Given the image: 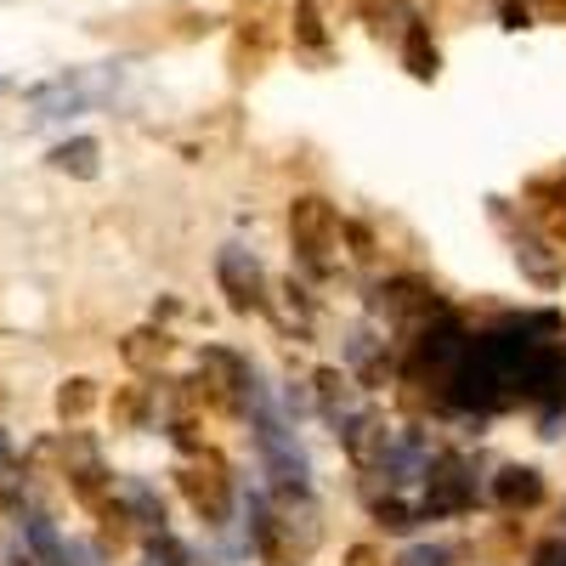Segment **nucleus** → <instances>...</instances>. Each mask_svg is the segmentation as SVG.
I'll list each match as a JSON object with an SVG mask.
<instances>
[{"instance_id":"1","label":"nucleus","mask_w":566,"mask_h":566,"mask_svg":"<svg viewBox=\"0 0 566 566\" xmlns=\"http://www.w3.org/2000/svg\"><path fill=\"white\" fill-rule=\"evenodd\" d=\"M290 244H295V255H301L312 272H323L328 255H335V244H340V216H335V205L317 199V193H301V199L290 205Z\"/></svg>"},{"instance_id":"2","label":"nucleus","mask_w":566,"mask_h":566,"mask_svg":"<svg viewBox=\"0 0 566 566\" xmlns=\"http://www.w3.org/2000/svg\"><path fill=\"white\" fill-rule=\"evenodd\" d=\"M181 499L193 504V515L199 522H210V527H221L227 515H232V476H227V464L210 453V448H199L193 453V464H181Z\"/></svg>"},{"instance_id":"3","label":"nucleus","mask_w":566,"mask_h":566,"mask_svg":"<svg viewBox=\"0 0 566 566\" xmlns=\"http://www.w3.org/2000/svg\"><path fill=\"white\" fill-rule=\"evenodd\" d=\"M476 504V476L459 453H431L424 464V499H419V515H459Z\"/></svg>"},{"instance_id":"4","label":"nucleus","mask_w":566,"mask_h":566,"mask_svg":"<svg viewBox=\"0 0 566 566\" xmlns=\"http://www.w3.org/2000/svg\"><path fill=\"white\" fill-rule=\"evenodd\" d=\"M216 277H221V295H227V306L232 312H266V272H261V261L250 255V250H239V244H227L221 255H216Z\"/></svg>"},{"instance_id":"5","label":"nucleus","mask_w":566,"mask_h":566,"mask_svg":"<svg viewBox=\"0 0 566 566\" xmlns=\"http://www.w3.org/2000/svg\"><path fill=\"white\" fill-rule=\"evenodd\" d=\"M108 504H114V522H136V527H148V533L165 527V499L148 482H136V476L114 482V499Z\"/></svg>"},{"instance_id":"6","label":"nucleus","mask_w":566,"mask_h":566,"mask_svg":"<svg viewBox=\"0 0 566 566\" xmlns=\"http://www.w3.org/2000/svg\"><path fill=\"white\" fill-rule=\"evenodd\" d=\"M91 103V85L85 80H52V85H40L34 97H29V108H34V125H52V119H69V114H80Z\"/></svg>"},{"instance_id":"7","label":"nucleus","mask_w":566,"mask_h":566,"mask_svg":"<svg viewBox=\"0 0 566 566\" xmlns=\"http://www.w3.org/2000/svg\"><path fill=\"white\" fill-rule=\"evenodd\" d=\"M493 504L499 510H538L544 504V476L533 464H504L493 476Z\"/></svg>"},{"instance_id":"8","label":"nucleus","mask_w":566,"mask_h":566,"mask_svg":"<svg viewBox=\"0 0 566 566\" xmlns=\"http://www.w3.org/2000/svg\"><path fill=\"white\" fill-rule=\"evenodd\" d=\"M380 312L391 317H437V290H424V283L413 277H397L380 290Z\"/></svg>"},{"instance_id":"9","label":"nucleus","mask_w":566,"mask_h":566,"mask_svg":"<svg viewBox=\"0 0 566 566\" xmlns=\"http://www.w3.org/2000/svg\"><path fill=\"white\" fill-rule=\"evenodd\" d=\"M402 69L413 80H437V69H442L437 45H431V29H424L419 18H408V29H402Z\"/></svg>"},{"instance_id":"10","label":"nucleus","mask_w":566,"mask_h":566,"mask_svg":"<svg viewBox=\"0 0 566 566\" xmlns=\"http://www.w3.org/2000/svg\"><path fill=\"white\" fill-rule=\"evenodd\" d=\"M533 199H538V216H544V227H549V239L566 244V170L533 181Z\"/></svg>"},{"instance_id":"11","label":"nucleus","mask_w":566,"mask_h":566,"mask_svg":"<svg viewBox=\"0 0 566 566\" xmlns=\"http://www.w3.org/2000/svg\"><path fill=\"white\" fill-rule=\"evenodd\" d=\"M97 142H91V136H74V142H63V148L52 154V165L63 170V176H80V181H91V176H97Z\"/></svg>"},{"instance_id":"12","label":"nucleus","mask_w":566,"mask_h":566,"mask_svg":"<svg viewBox=\"0 0 566 566\" xmlns=\"http://www.w3.org/2000/svg\"><path fill=\"white\" fill-rule=\"evenodd\" d=\"M170 357V335L165 328H136V335L125 340V363L130 368H159Z\"/></svg>"},{"instance_id":"13","label":"nucleus","mask_w":566,"mask_h":566,"mask_svg":"<svg viewBox=\"0 0 566 566\" xmlns=\"http://www.w3.org/2000/svg\"><path fill=\"white\" fill-rule=\"evenodd\" d=\"M374 515L391 527V533H408L413 522H419V504H408V499H397V488L386 493V499H374Z\"/></svg>"},{"instance_id":"14","label":"nucleus","mask_w":566,"mask_h":566,"mask_svg":"<svg viewBox=\"0 0 566 566\" xmlns=\"http://www.w3.org/2000/svg\"><path fill=\"white\" fill-rule=\"evenodd\" d=\"M352 363H357V374H363V386H380L386 374H391V363L374 357V340H368V335H357V340H352Z\"/></svg>"},{"instance_id":"15","label":"nucleus","mask_w":566,"mask_h":566,"mask_svg":"<svg viewBox=\"0 0 566 566\" xmlns=\"http://www.w3.org/2000/svg\"><path fill=\"white\" fill-rule=\"evenodd\" d=\"M91 402H97V386H91V380H69V386L57 391V413H63V419L91 413Z\"/></svg>"},{"instance_id":"16","label":"nucleus","mask_w":566,"mask_h":566,"mask_svg":"<svg viewBox=\"0 0 566 566\" xmlns=\"http://www.w3.org/2000/svg\"><path fill=\"white\" fill-rule=\"evenodd\" d=\"M295 34H301V45H312V52H323V18H317V7H312V0H301V7H295Z\"/></svg>"},{"instance_id":"17","label":"nucleus","mask_w":566,"mask_h":566,"mask_svg":"<svg viewBox=\"0 0 566 566\" xmlns=\"http://www.w3.org/2000/svg\"><path fill=\"white\" fill-rule=\"evenodd\" d=\"M391 566H448V549H442V544H413V549H402Z\"/></svg>"},{"instance_id":"18","label":"nucleus","mask_w":566,"mask_h":566,"mask_svg":"<svg viewBox=\"0 0 566 566\" xmlns=\"http://www.w3.org/2000/svg\"><path fill=\"white\" fill-rule=\"evenodd\" d=\"M533 566H566V538H549L533 549Z\"/></svg>"},{"instance_id":"19","label":"nucleus","mask_w":566,"mask_h":566,"mask_svg":"<svg viewBox=\"0 0 566 566\" xmlns=\"http://www.w3.org/2000/svg\"><path fill=\"white\" fill-rule=\"evenodd\" d=\"M346 566H386V560H380V549H374V544H352L346 549Z\"/></svg>"}]
</instances>
